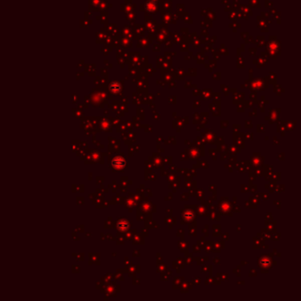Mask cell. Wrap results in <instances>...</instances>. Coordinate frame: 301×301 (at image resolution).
<instances>
[{
  "label": "cell",
  "mask_w": 301,
  "mask_h": 301,
  "mask_svg": "<svg viewBox=\"0 0 301 301\" xmlns=\"http://www.w3.org/2000/svg\"><path fill=\"white\" fill-rule=\"evenodd\" d=\"M112 166L117 169V170H121V169H124L126 167V162L125 161V159L121 156H117L115 157L113 160H112V162H111Z\"/></svg>",
  "instance_id": "obj_1"
},
{
  "label": "cell",
  "mask_w": 301,
  "mask_h": 301,
  "mask_svg": "<svg viewBox=\"0 0 301 301\" xmlns=\"http://www.w3.org/2000/svg\"><path fill=\"white\" fill-rule=\"evenodd\" d=\"M117 227L119 231L121 232H125L127 231L129 228V223L126 220H120L117 222Z\"/></svg>",
  "instance_id": "obj_2"
},
{
  "label": "cell",
  "mask_w": 301,
  "mask_h": 301,
  "mask_svg": "<svg viewBox=\"0 0 301 301\" xmlns=\"http://www.w3.org/2000/svg\"><path fill=\"white\" fill-rule=\"evenodd\" d=\"M110 90L113 93V94H117V93L120 92V90H121V85H120V83L116 82V81L112 82L110 85Z\"/></svg>",
  "instance_id": "obj_3"
},
{
  "label": "cell",
  "mask_w": 301,
  "mask_h": 301,
  "mask_svg": "<svg viewBox=\"0 0 301 301\" xmlns=\"http://www.w3.org/2000/svg\"><path fill=\"white\" fill-rule=\"evenodd\" d=\"M260 264H261V267L267 268V267H268L270 266V264H271V259L269 257L264 256V257H262L260 260Z\"/></svg>",
  "instance_id": "obj_4"
},
{
  "label": "cell",
  "mask_w": 301,
  "mask_h": 301,
  "mask_svg": "<svg viewBox=\"0 0 301 301\" xmlns=\"http://www.w3.org/2000/svg\"><path fill=\"white\" fill-rule=\"evenodd\" d=\"M146 10L148 12H155L156 10V4H155V2L153 1V0H149V2H147V4H146Z\"/></svg>",
  "instance_id": "obj_5"
},
{
  "label": "cell",
  "mask_w": 301,
  "mask_h": 301,
  "mask_svg": "<svg viewBox=\"0 0 301 301\" xmlns=\"http://www.w3.org/2000/svg\"><path fill=\"white\" fill-rule=\"evenodd\" d=\"M183 218L185 221H187V222H190V221H192L194 218V214L191 210H186V211H185L184 215H183Z\"/></svg>",
  "instance_id": "obj_6"
},
{
  "label": "cell",
  "mask_w": 301,
  "mask_h": 301,
  "mask_svg": "<svg viewBox=\"0 0 301 301\" xmlns=\"http://www.w3.org/2000/svg\"><path fill=\"white\" fill-rule=\"evenodd\" d=\"M221 209H222L223 211L226 212V211H229V210L231 209V206H230V204H229L228 202H224V203L222 204Z\"/></svg>",
  "instance_id": "obj_7"
}]
</instances>
